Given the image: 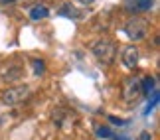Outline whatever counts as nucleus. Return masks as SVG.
<instances>
[{"mask_svg": "<svg viewBox=\"0 0 160 140\" xmlns=\"http://www.w3.org/2000/svg\"><path fill=\"white\" fill-rule=\"evenodd\" d=\"M148 30H150V24L142 16H131L125 24H122V34H125L131 41H142V40H146Z\"/></svg>", "mask_w": 160, "mask_h": 140, "instance_id": "obj_1", "label": "nucleus"}, {"mask_svg": "<svg viewBox=\"0 0 160 140\" xmlns=\"http://www.w3.org/2000/svg\"><path fill=\"white\" fill-rule=\"evenodd\" d=\"M91 53H93V57L101 65H111L117 57V44L107 40V38H103V40L95 41V44L91 46Z\"/></svg>", "mask_w": 160, "mask_h": 140, "instance_id": "obj_2", "label": "nucleus"}, {"mask_svg": "<svg viewBox=\"0 0 160 140\" xmlns=\"http://www.w3.org/2000/svg\"><path fill=\"white\" fill-rule=\"evenodd\" d=\"M77 120H79V114L73 109H67V107H58L52 113V123L63 132H69L75 128Z\"/></svg>", "mask_w": 160, "mask_h": 140, "instance_id": "obj_3", "label": "nucleus"}, {"mask_svg": "<svg viewBox=\"0 0 160 140\" xmlns=\"http://www.w3.org/2000/svg\"><path fill=\"white\" fill-rule=\"evenodd\" d=\"M30 95H32V89H30L28 85H14V87H8L6 91H2L0 101L8 107H16V105H20V103L28 101Z\"/></svg>", "mask_w": 160, "mask_h": 140, "instance_id": "obj_4", "label": "nucleus"}, {"mask_svg": "<svg viewBox=\"0 0 160 140\" xmlns=\"http://www.w3.org/2000/svg\"><path fill=\"white\" fill-rule=\"evenodd\" d=\"M121 95L127 103H137L142 97V89H140V77L128 75L122 79L121 83Z\"/></svg>", "mask_w": 160, "mask_h": 140, "instance_id": "obj_5", "label": "nucleus"}, {"mask_svg": "<svg viewBox=\"0 0 160 140\" xmlns=\"http://www.w3.org/2000/svg\"><path fill=\"white\" fill-rule=\"evenodd\" d=\"M0 77H2V81H8V83H14L18 81V79L24 77V67L22 63L18 61H8L2 67V71H0Z\"/></svg>", "mask_w": 160, "mask_h": 140, "instance_id": "obj_6", "label": "nucleus"}, {"mask_svg": "<svg viewBox=\"0 0 160 140\" xmlns=\"http://www.w3.org/2000/svg\"><path fill=\"white\" fill-rule=\"evenodd\" d=\"M138 59H140V51L137 46H127L121 53V61L128 71H134L138 67Z\"/></svg>", "mask_w": 160, "mask_h": 140, "instance_id": "obj_7", "label": "nucleus"}, {"mask_svg": "<svg viewBox=\"0 0 160 140\" xmlns=\"http://www.w3.org/2000/svg\"><path fill=\"white\" fill-rule=\"evenodd\" d=\"M154 2L156 0H125V10H128L132 16H138L154 8Z\"/></svg>", "mask_w": 160, "mask_h": 140, "instance_id": "obj_8", "label": "nucleus"}, {"mask_svg": "<svg viewBox=\"0 0 160 140\" xmlns=\"http://www.w3.org/2000/svg\"><path fill=\"white\" fill-rule=\"evenodd\" d=\"M50 16V8L44 4H36L32 10H30V20L32 22H40V20H44V18Z\"/></svg>", "mask_w": 160, "mask_h": 140, "instance_id": "obj_9", "label": "nucleus"}, {"mask_svg": "<svg viewBox=\"0 0 160 140\" xmlns=\"http://www.w3.org/2000/svg\"><path fill=\"white\" fill-rule=\"evenodd\" d=\"M95 134L99 138H103V140H117V132L107 124H97L95 126Z\"/></svg>", "mask_w": 160, "mask_h": 140, "instance_id": "obj_10", "label": "nucleus"}, {"mask_svg": "<svg viewBox=\"0 0 160 140\" xmlns=\"http://www.w3.org/2000/svg\"><path fill=\"white\" fill-rule=\"evenodd\" d=\"M140 89H142V95H150V93H154L156 89V79L154 77H144V79H140Z\"/></svg>", "mask_w": 160, "mask_h": 140, "instance_id": "obj_11", "label": "nucleus"}, {"mask_svg": "<svg viewBox=\"0 0 160 140\" xmlns=\"http://www.w3.org/2000/svg\"><path fill=\"white\" fill-rule=\"evenodd\" d=\"M58 14L59 16H67V18H79V16H81V12H79L75 6H71V4H63L58 10Z\"/></svg>", "mask_w": 160, "mask_h": 140, "instance_id": "obj_12", "label": "nucleus"}, {"mask_svg": "<svg viewBox=\"0 0 160 140\" xmlns=\"http://www.w3.org/2000/svg\"><path fill=\"white\" fill-rule=\"evenodd\" d=\"M32 67H34V75L42 77V75L46 73V61H44V59L34 57V59H32Z\"/></svg>", "mask_w": 160, "mask_h": 140, "instance_id": "obj_13", "label": "nucleus"}, {"mask_svg": "<svg viewBox=\"0 0 160 140\" xmlns=\"http://www.w3.org/2000/svg\"><path fill=\"white\" fill-rule=\"evenodd\" d=\"M158 97H160V93H158V91H154V93H152V101H150L148 105H146V109H144V117H148L150 111L158 105Z\"/></svg>", "mask_w": 160, "mask_h": 140, "instance_id": "obj_14", "label": "nucleus"}, {"mask_svg": "<svg viewBox=\"0 0 160 140\" xmlns=\"http://www.w3.org/2000/svg\"><path fill=\"white\" fill-rule=\"evenodd\" d=\"M107 120H109V123H113V124H117V126H125V124H128V120H125V118H117V117H113V114H107Z\"/></svg>", "mask_w": 160, "mask_h": 140, "instance_id": "obj_15", "label": "nucleus"}, {"mask_svg": "<svg viewBox=\"0 0 160 140\" xmlns=\"http://www.w3.org/2000/svg\"><path fill=\"white\" fill-rule=\"evenodd\" d=\"M16 2H20V0H0L2 6H10V4H16Z\"/></svg>", "mask_w": 160, "mask_h": 140, "instance_id": "obj_16", "label": "nucleus"}, {"mask_svg": "<svg viewBox=\"0 0 160 140\" xmlns=\"http://www.w3.org/2000/svg\"><path fill=\"white\" fill-rule=\"evenodd\" d=\"M152 136H150V132H142V134H140V140H150Z\"/></svg>", "mask_w": 160, "mask_h": 140, "instance_id": "obj_17", "label": "nucleus"}, {"mask_svg": "<svg viewBox=\"0 0 160 140\" xmlns=\"http://www.w3.org/2000/svg\"><path fill=\"white\" fill-rule=\"evenodd\" d=\"M79 2H81L83 6H91V4H93V2H95V0H79Z\"/></svg>", "mask_w": 160, "mask_h": 140, "instance_id": "obj_18", "label": "nucleus"}]
</instances>
